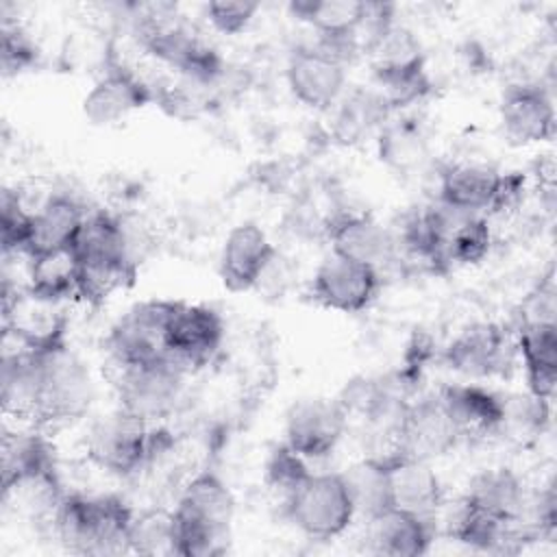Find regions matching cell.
<instances>
[{
  "mask_svg": "<svg viewBox=\"0 0 557 557\" xmlns=\"http://www.w3.org/2000/svg\"><path fill=\"white\" fill-rule=\"evenodd\" d=\"M235 516V498L213 470L196 472L183 487L176 505V555L211 557L226 550Z\"/></svg>",
  "mask_w": 557,
  "mask_h": 557,
  "instance_id": "cell-1",
  "label": "cell"
},
{
  "mask_svg": "<svg viewBox=\"0 0 557 557\" xmlns=\"http://www.w3.org/2000/svg\"><path fill=\"white\" fill-rule=\"evenodd\" d=\"M133 509L113 494H65L50 520L59 544L76 555H120L128 550Z\"/></svg>",
  "mask_w": 557,
  "mask_h": 557,
  "instance_id": "cell-2",
  "label": "cell"
},
{
  "mask_svg": "<svg viewBox=\"0 0 557 557\" xmlns=\"http://www.w3.org/2000/svg\"><path fill=\"white\" fill-rule=\"evenodd\" d=\"M170 448L172 437L163 426L148 424L120 407L94 420L85 435L87 457L117 476L139 474Z\"/></svg>",
  "mask_w": 557,
  "mask_h": 557,
  "instance_id": "cell-3",
  "label": "cell"
},
{
  "mask_svg": "<svg viewBox=\"0 0 557 557\" xmlns=\"http://www.w3.org/2000/svg\"><path fill=\"white\" fill-rule=\"evenodd\" d=\"M187 374L168 352L154 361L115 370L117 407L148 424H159L174 413Z\"/></svg>",
  "mask_w": 557,
  "mask_h": 557,
  "instance_id": "cell-4",
  "label": "cell"
},
{
  "mask_svg": "<svg viewBox=\"0 0 557 557\" xmlns=\"http://www.w3.org/2000/svg\"><path fill=\"white\" fill-rule=\"evenodd\" d=\"M96 396L85 361L67 346L46 350L41 357V394L35 426L65 424L83 418Z\"/></svg>",
  "mask_w": 557,
  "mask_h": 557,
  "instance_id": "cell-5",
  "label": "cell"
},
{
  "mask_svg": "<svg viewBox=\"0 0 557 557\" xmlns=\"http://www.w3.org/2000/svg\"><path fill=\"white\" fill-rule=\"evenodd\" d=\"M283 511L311 540H333L355 520L342 472H311L283 503Z\"/></svg>",
  "mask_w": 557,
  "mask_h": 557,
  "instance_id": "cell-6",
  "label": "cell"
},
{
  "mask_svg": "<svg viewBox=\"0 0 557 557\" xmlns=\"http://www.w3.org/2000/svg\"><path fill=\"white\" fill-rule=\"evenodd\" d=\"M174 305V300H141L113 322L104 350L115 370L148 363L168 352L165 329Z\"/></svg>",
  "mask_w": 557,
  "mask_h": 557,
  "instance_id": "cell-7",
  "label": "cell"
},
{
  "mask_svg": "<svg viewBox=\"0 0 557 557\" xmlns=\"http://www.w3.org/2000/svg\"><path fill=\"white\" fill-rule=\"evenodd\" d=\"M65 302L30 292L28 287L2 292V333L13 335L33 350L65 346Z\"/></svg>",
  "mask_w": 557,
  "mask_h": 557,
  "instance_id": "cell-8",
  "label": "cell"
},
{
  "mask_svg": "<svg viewBox=\"0 0 557 557\" xmlns=\"http://www.w3.org/2000/svg\"><path fill=\"white\" fill-rule=\"evenodd\" d=\"M381 287V274L355 259L329 252L313 272L311 298L324 309L359 313L372 305Z\"/></svg>",
  "mask_w": 557,
  "mask_h": 557,
  "instance_id": "cell-9",
  "label": "cell"
},
{
  "mask_svg": "<svg viewBox=\"0 0 557 557\" xmlns=\"http://www.w3.org/2000/svg\"><path fill=\"white\" fill-rule=\"evenodd\" d=\"M516 337L496 322L466 326L444 350L446 363L468 379L505 376L513 366Z\"/></svg>",
  "mask_w": 557,
  "mask_h": 557,
  "instance_id": "cell-10",
  "label": "cell"
},
{
  "mask_svg": "<svg viewBox=\"0 0 557 557\" xmlns=\"http://www.w3.org/2000/svg\"><path fill=\"white\" fill-rule=\"evenodd\" d=\"M348 431V416L337 398L296 400L285 416V444L300 457H329Z\"/></svg>",
  "mask_w": 557,
  "mask_h": 557,
  "instance_id": "cell-11",
  "label": "cell"
},
{
  "mask_svg": "<svg viewBox=\"0 0 557 557\" xmlns=\"http://www.w3.org/2000/svg\"><path fill=\"white\" fill-rule=\"evenodd\" d=\"M224 339L222 315L207 305L176 302L165 329V350L187 372H194L218 355Z\"/></svg>",
  "mask_w": 557,
  "mask_h": 557,
  "instance_id": "cell-12",
  "label": "cell"
},
{
  "mask_svg": "<svg viewBox=\"0 0 557 557\" xmlns=\"http://www.w3.org/2000/svg\"><path fill=\"white\" fill-rule=\"evenodd\" d=\"M459 440L461 437L440 396H422L418 400H409L405 407L396 437V455L431 463L433 459L450 453Z\"/></svg>",
  "mask_w": 557,
  "mask_h": 557,
  "instance_id": "cell-13",
  "label": "cell"
},
{
  "mask_svg": "<svg viewBox=\"0 0 557 557\" xmlns=\"http://www.w3.org/2000/svg\"><path fill=\"white\" fill-rule=\"evenodd\" d=\"M500 124L511 144L546 141L555 133V104L550 91L535 81L513 83L500 98Z\"/></svg>",
  "mask_w": 557,
  "mask_h": 557,
  "instance_id": "cell-14",
  "label": "cell"
},
{
  "mask_svg": "<svg viewBox=\"0 0 557 557\" xmlns=\"http://www.w3.org/2000/svg\"><path fill=\"white\" fill-rule=\"evenodd\" d=\"M346 70L311 44L298 46L287 63V85L309 109H333L346 91Z\"/></svg>",
  "mask_w": 557,
  "mask_h": 557,
  "instance_id": "cell-15",
  "label": "cell"
},
{
  "mask_svg": "<svg viewBox=\"0 0 557 557\" xmlns=\"http://www.w3.org/2000/svg\"><path fill=\"white\" fill-rule=\"evenodd\" d=\"M324 231L333 252L366 263L379 274L398 259L389 228L368 213L339 211L326 220Z\"/></svg>",
  "mask_w": 557,
  "mask_h": 557,
  "instance_id": "cell-16",
  "label": "cell"
},
{
  "mask_svg": "<svg viewBox=\"0 0 557 557\" xmlns=\"http://www.w3.org/2000/svg\"><path fill=\"white\" fill-rule=\"evenodd\" d=\"M268 233L255 222H242L228 231L220 250V278L233 294L255 289L276 255Z\"/></svg>",
  "mask_w": 557,
  "mask_h": 557,
  "instance_id": "cell-17",
  "label": "cell"
},
{
  "mask_svg": "<svg viewBox=\"0 0 557 557\" xmlns=\"http://www.w3.org/2000/svg\"><path fill=\"white\" fill-rule=\"evenodd\" d=\"M154 100L152 87L124 63L102 70L83 100V113L91 124L109 126Z\"/></svg>",
  "mask_w": 557,
  "mask_h": 557,
  "instance_id": "cell-18",
  "label": "cell"
},
{
  "mask_svg": "<svg viewBox=\"0 0 557 557\" xmlns=\"http://www.w3.org/2000/svg\"><path fill=\"white\" fill-rule=\"evenodd\" d=\"M459 437L498 435L503 420V396L479 383H448L437 392Z\"/></svg>",
  "mask_w": 557,
  "mask_h": 557,
  "instance_id": "cell-19",
  "label": "cell"
},
{
  "mask_svg": "<svg viewBox=\"0 0 557 557\" xmlns=\"http://www.w3.org/2000/svg\"><path fill=\"white\" fill-rule=\"evenodd\" d=\"M385 463L389 472L392 505L433 522L446 496L440 476L429 461L394 455L387 457Z\"/></svg>",
  "mask_w": 557,
  "mask_h": 557,
  "instance_id": "cell-20",
  "label": "cell"
},
{
  "mask_svg": "<svg viewBox=\"0 0 557 557\" xmlns=\"http://www.w3.org/2000/svg\"><path fill=\"white\" fill-rule=\"evenodd\" d=\"M368 522V548L385 557L424 555L435 537V524L411 511L389 507Z\"/></svg>",
  "mask_w": 557,
  "mask_h": 557,
  "instance_id": "cell-21",
  "label": "cell"
},
{
  "mask_svg": "<svg viewBox=\"0 0 557 557\" xmlns=\"http://www.w3.org/2000/svg\"><path fill=\"white\" fill-rule=\"evenodd\" d=\"M87 213L89 211L72 194L50 191L33 211L26 257L72 248Z\"/></svg>",
  "mask_w": 557,
  "mask_h": 557,
  "instance_id": "cell-22",
  "label": "cell"
},
{
  "mask_svg": "<svg viewBox=\"0 0 557 557\" xmlns=\"http://www.w3.org/2000/svg\"><path fill=\"white\" fill-rule=\"evenodd\" d=\"M500 181L503 172L487 163H453L440 176L437 200L466 213L485 215L496 202Z\"/></svg>",
  "mask_w": 557,
  "mask_h": 557,
  "instance_id": "cell-23",
  "label": "cell"
},
{
  "mask_svg": "<svg viewBox=\"0 0 557 557\" xmlns=\"http://www.w3.org/2000/svg\"><path fill=\"white\" fill-rule=\"evenodd\" d=\"M516 348L527 374V392L553 400L557 387V324L516 326Z\"/></svg>",
  "mask_w": 557,
  "mask_h": 557,
  "instance_id": "cell-24",
  "label": "cell"
},
{
  "mask_svg": "<svg viewBox=\"0 0 557 557\" xmlns=\"http://www.w3.org/2000/svg\"><path fill=\"white\" fill-rule=\"evenodd\" d=\"M54 466V450L41 426L28 422H15V426L4 429L0 442V474H2V490L13 485L15 481L52 470Z\"/></svg>",
  "mask_w": 557,
  "mask_h": 557,
  "instance_id": "cell-25",
  "label": "cell"
},
{
  "mask_svg": "<svg viewBox=\"0 0 557 557\" xmlns=\"http://www.w3.org/2000/svg\"><path fill=\"white\" fill-rule=\"evenodd\" d=\"M333 109L335 115L331 133L344 146L361 144L370 139L374 133L379 135L392 115V109L374 87L344 91V96Z\"/></svg>",
  "mask_w": 557,
  "mask_h": 557,
  "instance_id": "cell-26",
  "label": "cell"
},
{
  "mask_svg": "<svg viewBox=\"0 0 557 557\" xmlns=\"http://www.w3.org/2000/svg\"><path fill=\"white\" fill-rule=\"evenodd\" d=\"M527 485L524 481L505 466L496 468H485L476 472L466 490V498L479 507L481 511L507 520V522H518L524 500H527Z\"/></svg>",
  "mask_w": 557,
  "mask_h": 557,
  "instance_id": "cell-27",
  "label": "cell"
},
{
  "mask_svg": "<svg viewBox=\"0 0 557 557\" xmlns=\"http://www.w3.org/2000/svg\"><path fill=\"white\" fill-rule=\"evenodd\" d=\"M348 496L355 507V516L370 520L372 516L394 507L389 490V472L385 459L363 457L342 472Z\"/></svg>",
  "mask_w": 557,
  "mask_h": 557,
  "instance_id": "cell-28",
  "label": "cell"
},
{
  "mask_svg": "<svg viewBox=\"0 0 557 557\" xmlns=\"http://www.w3.org/2000/svg\"><path fill=\"white\" fill-rule=\"evenodd\" d=\"M28 283L26 287L39 296L67 302L76 298L78 257L72 248L50 250L26 257Z\"/></svg>",
  "mask_w": 557,
  "mask_h": 557,
  "instance_id": "cell-29",
  "label": "cell"
},
{
  "mask_svg": "<svg viewBox=\"0 0 557 557\" xmlns=\"http://www.w3.org/2000/svg\"><path fill=\"white\" fill-rule=\"evenodd\" d=\"M137 270L124 263L122 259H78V274H76V298L85 305L100 307L104 305L115 292L133 285Z\"/></svg>",
  "mask_w": 557,
  "mask_h": 557,
  "instance_id": "cell-30",
  "label": "cell"
},
{
  "mask_svg": "<svg viewBox=\"0 0 557 557\" xmlns=\"http://www.w3.org/2000/svg\"><path fill=\"white\" fill-rule=\"evenodd\" d=\"M294 17L313 28L315 35H350L363 20L366 2L359 0H296L289 4Z\"/></svg>",
  "mask_w": 557,
  "mask_h": 557,
  "instance_id": "cell-31",
  "label": "cell"
},
{
  "mask_svg": "<svg viewBox=\"0 0 557 557\" xmlns=\"http://www.w3.org/2000/svg\"><path fill=\"white\" fill-rule=\"evenodd\" d=\"M374 89L387 102L392 111L418 104L433 91V81L426 70V59L400 65V67H381L372 70Z\"/></svg>",
  "mask_w": 557,
  "mask_h": 557,
  "instance_id": "cell-32",
  "label": "cell"
},
{
  "mask_svg": "<svg viewBox=\"0 0 557 557\" xmlns=\"http://www.w3.org/2000/svg\"><path fill=\"white\" fill-rule=\"evenodd\" d=\"M376 141L381 159L400 172L420 165L426 157V139L422 126L413 117L387 120Z\"/></svg>",
  "mask_w": 557,
  "mask_h": 557,
  "instance_id": "cell-33",
  "label": "cell"
},
{
  "mask_svg": "<svg viewBox=\"0 0 557 557\" xmlns=\"http://www.w3.org/2000/svg\"><path fill=\"white\" fill-rule=\"evenodd\" d=\"M128 550L139 555H176L174 509H146L133 513Z\"/></svg>",
  "mask_w": 557,
  "mask_h": 557,
  "instance_id": "cell-34",
  "label": "cell"
},
{
  "mask_svg": "<svg viewBox=\"0 0 557 557\" xmlns=\"http://www.w3.org/2000/svg\"><path fill=\"white\" fill-rule=\"evenodd\" d=\"M548 400H542L531 392L503 396V420L498 435L520 444L535 440L548 424Z\"/></svg>",
  "mask_w": 557,
  "mask_h": 557,
  "instance_id": "cell-35",
  "label": "cell"
},
{
  "mask_svg": "<svg viewBox=\"0 0 557 557\" xmlns=\"http://www.w3.org/2000/svg\"><path fill=\"white\" fill-rule=\"evenodd\" d=\"M492 248V228L485 215H466L446 242V263L470 265L487 257Z\"/></svg>",
  "mask_w": 557,
  "mask_h": 557,
  "instance_id": "cell-36",
  "label": "cell"
},
{
  "mask_svg": "<svg viewBox=\"0 0 557 557\" xmlns=\"http://www.w3.org/2000/svg\"><path fill=\"white\" fill-rule=\"evenodd\" d=\"M33 211L26 207L20 189H4L0 200L2 255H26Z\"/></svg>",
  "mask_w": 557,
  "mask_h": 557,
  "instance_id": "cell-37",
  "label": "cell"
},
{
  "mask_svg": "<svg viewBox=\"0 0 557 557\" xmlns=\"http://www.w3.org/2000/svg\"><path fill=\"white\" fill-rule=\"evenodd\" d=\"M311 474L307 459L292 450L285 442L278 444L265 461V483L278 496L281 505L294 494V490Z\"/></svg>",
  "mask_w": 557,
  "mask_h": 557,
  "instance_id": "cell-38",
  "label": "cell"
},
{
  "mask_svg": "<svg viewBox=\"0 0 557 557\" xmlns=\"http://www.w3.org/2000/svg\"><path fill=\"white\" fill-rule=\"evenodd\" d=\"M518 324H557V285L553 268L527 294L518 307Z\"/></svg>",
  "mask_w": 557,
  "mask_h": 557,
  "instance_id": "cell-39",
  "label": "cell"
},
{
  "mask_svg": "<svg viewBox=\"0 0 557 557\" xmlns=\"http://www.w3.org/2000/svg\"><path fill=\"white\" fill-rule=\"evenodd\" d=\"M2 39H0V59L4 74H17L30 67L37 59V48L28 33L20 24L2 22Z\"/></svg>",
  "mask_w": 557,
  "mask_h": 557,
  "instance_id": "cell-40",
  "label": "cell"
},
{
  "mask_svg": "<svg viewBox=\"0 0 557 557\" xmlns=\"http://www.w3.org/2000/svg\"><path fill=\"white\" fill-rule=\"evenodd\" d=\"M257 11L259 2L250 0H213L205 7L209 24L224 35L242 33L252 22Z\"/></svg>",
  "mask_w": 557,
  "mask_h": 557,
  "instance_id": "cell-41",
  "label": "cell"
}]
</instances>
